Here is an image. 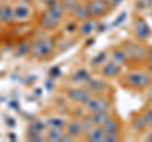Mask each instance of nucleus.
<instances>
[{"label": "nucleus", "mask_w": 152, "mask_h": 142, "mask_svg": "<svg viewBox=\"0 0 152 142\" xmlns=\"http://www.w3.org/2000/svg\"><path fill=\"white\" fill-rule=\"evenodd\" d=\"M151 76L147 72H129L126 75L124 81L128 86L136 88V89H145L151 84Z\"/></svg>", "instance_id": "f257e3e1"}, {"label": "nucleus", "mask_w": 152, "mask_h": 142, "mask_svg": "<svg viewBox=\"0 0 152 142\" xmlns=\"http://www.w3.org/2000/svg\"><path fill=\"white\" fill-rule=\"evenodd\" d=\"M85 109L89 113H96V112H105V111H110L112 108V103L109 99L107 98H102V97H93L84 104Z\"/></svg>", "instance_id": "f03ea898"}, {"label": "nucleus", "mask_w": 152, "mask_h": 142, "mask_svg": "<svg viewBox=\"0 0 152 142\" xmlns=\"http://www.w3.org/2000/svg\"><path fill=\"white\" fill-rule=\"evenodd\" d=\"M123 50H124L126 55L128 56V59L133 61H142L146 57L147 53V50L141 43H137V42H126Z\"/></svg>", "instance_id": "7ed1b4c3"}, {"label": "nucleus", "mask_w": 152, "mask_h": 142, "mask_svg": "<svg viewBox=\"0 0 152 142\" xmlns=\"http://www.w3.org/2000/svg\"><path fill=\"white\" fill-rule=\"evenodd\" d=\"M52 50H53V41L50 38H42L32 48V55L34 57H45V56L50 55Z\"/></svg>", "instance_id": "20e7f679"}, {"label": "nucleus", "mask_w": 152, "mask_h": 142, "mask_svg": "<svg viewBox=\"0 0 152 142\" xmlns=\"http://www.w3.org/2000/svg\"><path fill=\"white\" fill-rule=\"evenodd\" d=\"M133 32H134L136 38L140 41H146L151 37V28L148 26V23L145 19H142V18H140V19H137L134 22V24H133Z\"/></svg>", "instance_id": "39448f33"}, {"label": "nucleus", "mask_w": 152, "mask_h": 142, "mask_svg": "<svg viewBox=\"0 0 152 142\" xmlns=\"http://www.w3.org/2000/svg\"><path fill=\"white\" fill-rule=\"evenodd\" d=\"M67 95L75 102L85 104L90 98L94 97V93L90 90H86V89H70Z\"/></svg>", "instance_id": "423d86ee"}, {"label": "nucleus", "mask_w": 152, "mask_h": 142, "mask_svg": "<svg viewBox=\"0 0 152 142\" xmlns=\"http://www.w3.org/2000/svg\"><path fill=\"white\" fill-rule=\"evenodd\" d=\"M90 10H91V15L94 17H102L107 13L109 9L107 0H91L89 3Z\"/></svg>", "instance_id": "0eeeda50"}, {"label": "nucleus", "mask_w": 152, "mask_h": 142, "mask_svg": "<svg viewBox=\"0 0 152 142\" xmlns=\"http://www.w3.org/2000/svg\"><path fill=\"white\" fill-rule=\"evenodd\" d=\"M121 72V65H118L114 61H109V62H104L103 69H102V75L104 78H115L117 75H119Z\"/></svg>", "instance_id": "6e6552de"}, {"label": "nucleus", "mask_w": 152, "mask_h": 142, "mask_svg": "<svg viewBox=\"0 0 152 142\" xmlns=\"http://www.w3.org/2000/svg\"><path fill=\"white\" fill-rule=\"evenodd\" d=\"M86 140L90 142H104V137H105V132L103 131L102 127L94 126L86 135Z\"/></svg>", "instance_id": "1a4fd4ad"}, {"label": "nucleus", "mask_w": 152, "mask_h": 142, "mask_svg": "<svg viewBox=\"0 0 152 142\" xmlns=\"http://www.w3.org/2000/svg\"><path fill=\"white\" fill-rule=\"evenodd\" d=\"M90 119H91L94 126H99L102 127L104 123H105L109 118H112V114L109 111L105 112H96V113H90Z\"/></svg>", "instance_id": "9d476101"}, {"label": "nucleus", "mask_w": 152, "mask_h": 142, "mask_svg": "<svg viewBox=\"0 0 152 142\" xmlns=\"http://www.w3.org/2000/svg\"><path fill=\"white\" fill-rule=\"evenodd\" d=\"M102 128L105 132V135H118L121 131V124H119V122L115 121L112 117L102 126Z\"/></svg>", "instance_id": "9b49d317"}, {"label": "nucleus", "mask_w": 152, "mask_h": 142, "mask_svg": "<svg viewBox=\"0 0 152 142\" xmlns=\"http://www.w3.org/2000/svg\"><path fill=\"white\" fill-rule=\"evenodd\" d=\"M31 14H32L31 8L28 5H26V4H20V5H18L13 10L14 18L18 19V20H26V19H28V18L31 17Z\"/></svg>", "instance_id": "f8f14e48"}, {"label": "nucleus", "mask_w": 152, "mask_h": 142, "mask_svg": "<svg viewBox=\"0 0 152 142\" xmlns=\"http://www.w3.org/2000/svg\"><path fill=\"white\" fill-rule=\"evenodd\" d=\"M74 17L77 20H86L91 18V10H90L89 4H80L74 13Z\"/></svg>", "instance_id": "ddd939ff"}, {"label": "nucleus", "mask_w": 152, "mask_h": 142, "mask_svg": "<svg viewBox=\"0 0 152 142\" xmlns=\"http://www.w3.org/2000/svg\"><path fill=\"white\" fill-rule=\"evenodd\" d=\"M96 27H98L96 19H91V18H89V19L84 20L83 26L80 27V34L84 36V37L90 36L95 29H96Z\"/></svg>", "instance_id": "4468645a"}, {"label": "nucleus", "mask_w": 152, "mask_h": 142, "mask_svg": "<svg viewBox=\"0 0 152 142\" xmlns=\"http://www.w3.org/2000/svg\"><path fill=\"white\" fill-rule=\"evenodd\" d=\"M58 20L60 19H57L53 14H51L48 10H47L45 13V15L42 17V19H41V26L43 28H46V29H52V28H55L57 26Z\"/></svg>", "instance_id": "2eb2a0df"}, {"label": "nucleus", "mask_w": 152, "mask_h": 142, "mask_svg": "<svg viewBox=\"0 0 152 142\" xmlns=\"http://www.w3.org/2000/svg\"><path fill=\"white\" fill-rule=\"evenodd\" d=\"M86 84L89 86V90L93 91V93H95V91H103L104 89H107V83L104 81V80H102V79H91V78H90L86 81Z\"/></svg>", "instance_id": "dca6fc26"}, {"label": "nucleus", "mask_w": 152, "mask_h": 142, "mask_svg": "<svg viewBox=\"0 0 152 142\" xmlns=\"http://www.w3.org/2000/svg\"><path fill=\"white\" fill-rule=\"evenodd\" d=\"M112 60L114 61V62H117L118 65H126L128 62V56L126 55V52L123 48H115L112 51Z\"/></svg>", "instance_id": "f3484780"}, {"label": "nucleus", "mask_w": 152, "mask_h": 142, "mask_svg": "<svg viewBox=\"0 0 152 142\" xmlns=\"http://www.w3.org/2000/svg\"><path fill=\"white\" fill-rule=\"evenodd\" d=\"M90 78H91V76H90V74H89L88 70L79 69V70H76V72L72 74V76H71V81H72V83H83V81L86 83Z\"/></svg>", "instance_id": "a211bd4d"}, {"label": "nucleus", "mask_w": 152, "mask_h": 142, "mask_svg": "<svg viewBox=\"0 0 152 142\" xmlns=\"http://www.w3.org/2000/svg\"><path fill=\"white\" fill-rule=\"evenodd\" d=\"M66 130H67V133L71 135L72 137H79L80 135L83 133L81 131V123L79 121H71L67 123L66 126Z\"/></svg>", "instance_id": "6ab92c4d"}, {"label": "nucleus", "mask_w": 152, "mask_h": 142, "mask_svg": "<svg viewBox=\"0 0 152 142\" xmlns=\"http://www.w3.org/2000/svg\"><path fill=\"white\" fill-rule=\"evenodd\" d=\"M65 10H66L65 5H64L62 3H58V1H56L55 4L50 5V9H48V12H50L51 14H53V15L57 18V19H61V18L64 17Z\"/></svg>", "instance_id": "aec40b11"}, {"label": "nucleus", "mask_w": 152, "mask_h": 142, "mask_svg": "<svg viewBox=\"0 0 152 142\" xmlns=\"http://www.w3.org/2000/svg\"><path fill=\"white\" fill-rule=\"evenodd\" d=\"M14 18L13 15V9H10L9 7H4L0 9V19L4 22H10Z\"/></svg>", "instance_id": "412c9836"}, {"label": "nucleus", "mask_w": 152, "mask_h": 142, "mask_svg": "<svg viewBox=\"0 0 152 142\" xmlns=\"http://www.w3.org/2000/svg\"><path fill=\"white\" fill-rule=\"evenodd\" d=\"M132 127H133V128H134L136 131H145L148 126H147L145 118H143V116H142V117H138V118H136V119H133Z\"/></svg>", "instance_id": "4be33fe9"}, {"label": "nucleus", "mask_w": 152, "mask_h": 142, "mask_svg": "<svg viewBox=\"0 0 152 142\" xmlns=\"http://www.w3.org/2000/svg\"><path fill=\"white\" fill-rule=\"evenodd\" d=\"M62 135H64L62 130H60V128H51L48 131V135H47V137H48L50 141H60L61 137H62Z\"/></svg>", "instance_id": "5701e85b"}, {"label": "nucleus", "mask_w": 152, "mask_h": 142, "mask_svg": "<svg viewBox=\"0 0 152 142\" xmlns=\"http://www.w3.org/2000/svg\"><path fill=\"white\" fill-rule=\"evenodd\" d=\"M107 59H108V52H107V51H103V52L98 53V55L93 59L91 65H93V66H99V65H102V64L105 62Z\"/></svg>", "instance_id": "b1692460"}, {"label": "nucleus", "mask_w": 152, "mask_h": 142, "mask_svg": "<svg viewBox=\"0 0 152 142\" xmlns=\"http://www.w3.org/2000/svg\"><path fill=\"white\" fill-rule=\"evenodd\" d=\"M48 124L52 126V128H60L62 130L66 126V122L64 119H60V118H52V119L48 121Z\"/></svg>", "instance_id": "393cba45"}, {"label": "nucleus", "mask_w": 152, "mask_h": 142, "mask_svg": "<svg viewBox=\"0 0 152 142\" xmlns=\"http://www.w3.org/2000/svg\"><path fill=\"white\" fill-rule=\"evenodd\" d=\"M80 123H81V131H83L84 135H86L88 132L94 127V124H93V122H91L90 118H85V119L83 122H80Z\"/></svg>", "instance_id": "a878e982"}, {"label": "nucleus", "mask_w": 152, "mask_h": 142, "mask_svg": "<svg viewBox=\"0 0 152 142\" xmlns=\"http://www.w3.org/2000/svg\"><path fill=\"white\" fill-rule=\"evenodd\" d=\"M143 118L147 123L148 127H152V107H150L145 113H143Z\"/></svg>", "instance_id": "bb28decb"}, {"label": "nucleus", "mask_w": 152, "mask_h": 142, "mask_svg": "<svg viewBox=\"0 0 152 142\" xmlns=\"http://www.w3.org/2000/svg\"><path fill=\"white\" fill-rule=\"evenodd\" d=\"M119 141V136L118 135H105L104 137V142H117Z\"/></svg>", "instance_id": "cd10ccee"}, {"label": "nucleus", "mask_w": 152, "mask_h": 142, "mask_svg": "<svg viewBox=\"0 0 152 142\" xmlns=\"http://www.w3.org/2000/svg\"><path fill=\"white\" fill-rule=\"evenodd\" d=\"M126 19H127V13H126V12H123V13L121 14V15L117 18V20L114 22V24H113V26H119L121 23H123Z\"/></svg>", "instance_id": "c85d7f7f"}, {"label": "nucleus", "mask_w": 152, "mask_h": 142, "mask_svg": "<svg viewBox=\"0 0 152 142\" xmlns=\"http://www.w3.org/2000/svg\"><path fill=\"white\" fill-rule=\"evenodd\" d=\"M107 1H108V7L109 8H115V7L119 5L123 0H107Z\"/></svg>", "instance_id": "c756f323"}, {"label": "nucleus", "mask_w": 152, "mask_h": 142, "mask_svg": "<svg viewBox=\"0 0 152 142\" xmlns=\"http://www.w3.org/2000/svg\"><path fill=\"white\" fill-rule=\"evenodd\" d=\"M74 137L71 136V135H62V137H61V140L60 141H64V142H70V141H72Z\"/></svg>", "instance_id": "7c9ffc66"}, {"label": "nucleus", "mask_w": 152, "mask_h": 142, "mask_svg": "<svg viewBox=\"0 0 152 142\" xmlns=\"http://www.w3.org/2000/svg\"><path fill=\"white\" fill-rule=\"evenodd\" d=\"M146 57H147V60L150 61V62L152 64V46L148 48V51H147V53H146Z\"/></svg>", "instance_id": "2f4dec72"}, {"label": "nucleus", "mask_w": 152, "mask_h": 142, "mask_svg": "<svg viewBox=\"0 0 152 142\" xmlns=\"http://www.w3.org/2000/svg\"><path fill=\"white\" fill-rule=\"evenodd\" d=\"M148 98H150V100L152 102V88L150 89V91H148Z\"/></svg>", "instance_id": "473e14b6"}, {"label": "nucleus", "mask_w": 152, "mask_h": 142, "mask_svg": "<svg viewBox=\"0 0 152 142\" xmlns=\"http://www.w3.org/2000/svg\"><path fill=\"white\" fill-rule=\"evenodd\" d=\"M146 3L147 4H152V0H146Z\"/></svg>", "instance_id": "72a5a7b5"}, {"label": "nucleus", "mask_w": 152, "mask_h": 142, "mask_svg": "<svg viewBox=\"0 0 152 142\" xmlns=\"http://www.w3.org/2000/svg\"><path fill=\"white\" fill-rule=\"evenodd\" d=\"M24 3H29V1H32V0H23Z\"/></svg>", "instance_id": "f704fd0d"}]
</instances>
